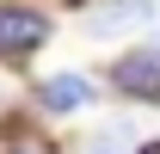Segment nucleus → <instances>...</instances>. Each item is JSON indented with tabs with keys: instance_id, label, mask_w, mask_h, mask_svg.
<instances>
[{
	"instance_id": "4",
	"label": "nucleus",
	"mask_w": 160,
	"mask_h": 154,
	"mask_svg": "<svg viewBox=\"0 0 160 154\" xmlns=\"http://www.w3.org/2000/svg\"><path fill=\"white\" fill-rule=\"evenodd\" d=\"M92 154H117V136H99V142H92Z\"/></svg>"
},
{
	"instance_id": "3",
	"label": "nucleus",
	"mask_w": 160,
	"mask_h": 154,
	"mask_svg": "<svg viewBox=\"0 0 160 154\" xmlns=\"http://www.w3.org/2000/svg\"><path fill=\"white\" fill-rule=\"evenodd\" d=\"M37 99H43V111H80V105H92V80L86 74H49L37 86Z\"/></svg>"
},
{
	"instance_id": "1",
	"label": "nucleus",
	"mask_w": 160,
	"mask_h": 154,
	"mask_svg": "<svg viewBox=\"0 0 160 154\" xmlns=\"http://www.w3.org/2000/svg\"><path fill=\"white\" fill-rule=\"evenodd\" d=\"M111 80H117V93H129V99H160V43L129 49Z\"/></svg>"
},
{
	"instance_id": "2",
	"label": "nucleus",
	"mask_w": 160,
	"mask_h": 154,
	"mask_svg": "<svg viewBox=\"0 0 160 154\" xmlns=\"http://www.w3.org/2000/svg\"><path fill=\"white\" fill-rule=\"evenodd\" d=\"M43 13L31 6H0V56H25V49H37L43 43Z\"/></svg>"
},
{
	"instance_id": "5",
	"label": "nucleus",
	"mask_w": 160,
	"mask_h": 154,
	"mask_svg": "<svg viewBox=\"0 0 160 154\" xmlns=\"http://www.w3.org/2000/svg\"><path fill=\"white\" fill-rule=\"evenodd\" d=\"M142 154H160V142H148V148H142Z\"/></svg>"
}]
</instances>
